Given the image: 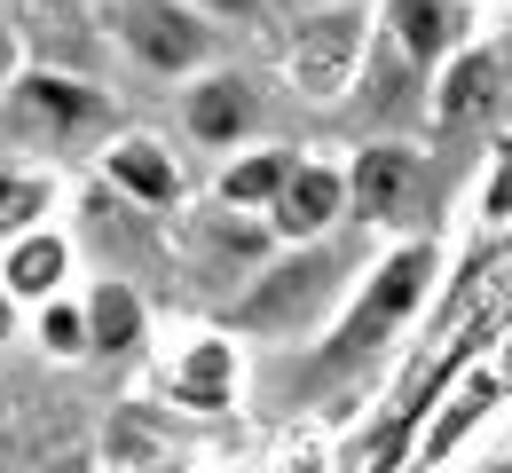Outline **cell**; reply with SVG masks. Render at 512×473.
<instances>
[{
  "label": "cell",
  "instance_id": "1",
  "mask_svg": "<svg viewBox=\"0 0 512 473\" xmlns=\"http://www.w3.org/2000/svg\"><path fill=\"white\" fill-rule=\"evenodd\" d=\"M363 261H371V253H363ZM363 261L347 253V237H331V245H276V253L229 292V308H221L213 324L237 339L245 355H253V347H316V339L331 332V316H339V300H347V284H355Z\"/></svg>",
  "mask_w": 512,
  "mask_h": 473
},
{
  "label": "cell",
  "instance_id": "2",
  "mask_svg": "<svg viewBox=\"0 0 512 473\" xmlns=\"http://www.w3.org/2000/svg\"><path fill=\"white\" fill-rule=\"evenodd\" d=\"M127 111L111 95L103 71H64V64H16L0 87V158L16 166H48L71 174L95 158V142L111 135Z\"/></svg>",
  "mask_w": 512,
  "mask_h": 473
},
{
  "label": "cell",
  "instance_id": "3",
  "mask_svg": "<svg viewBox=\"0 0 512 473\" xmlns=\"http://www.w3.org/2000/svg\"><path fill=\"white\" fill-rule=\"evenodd\" d=\"M434 276H442V245H434V237H386V245H371V261L355 269L339 316H331V332L316 339V363L323 371L379 363L386 347L426 316Z\"/></svg>",
  "mask_w": 512,
  "mask_h": 473
},
{
  "label": "cell",
  "instance_id": "4",
  "mask_svg": "<svg viewBox=\"0 0 512 473\" xmlns=\"http://www.w3.org/2000/svg\"><path fill=\"white\" fill-rule=\"evenodd\" d=\"M150 403H166L190 426H229L245 410V387H253V355L221 324H190L174 339H150Z\"/></svg>",
  "mask_w": 512,
  "mask_h": 473
},
{
  "label": "cell",
  "instance_id": "5",
  "mask_svg": "<svg viewBox=\"0 0 512 473\" xmlns=\"http://www.w3.org/2000/svg\"><path fill=\"white\" fill-rule=\"evenodd\" d=\"M79 182H95L111 205H127V213L158 221V229L197 198V174H190V158H182V142L166 135V127H134V119H119L111 135L95 142V158L79 166Z\"/></svg>",
  "mask_w": 512,
  "mask_h": 473
},
{
  "label": "cell",
  "instance_id": "6",
  "mask_svg": "<svg viewBox=\"0 0 512 473\" xmlns=\"http://www.w3.org/2000/svg\"><path fill=\"white\" fill-rule=\"evenodd\" d=\"M371 56V8H323V16H284L276 32V79L308 111H347L355 79Z\"/></svg>",
  "mask_w": 512,
  "mask_h": 473
},
{
  "label": "cell",
  "instance_id": "7",
  "mask_svg": "<svg viewBox=\"0 0 512 473\" xmlns=\"http://www.w3.org/2000/svg\"><path fill=\"white\" fill-rule=\"evenodd\" d=\"M95 32L127 71L182 87L205 64H221V32H205L182 0H95Z\"/></svg>",
  "mask_w": 512,
  "mask_h": 473
},
{
  "label": "cell",
  "instance_id": "8",
  "mask_svg": "<svg viewBox=\"0 0 512 473\" xmlns=\"http://www.w3.org/2000/svg\"><path fill=\"white\" fill-rule=\"evenodd\" d=\"M505 24H489L473 48H457L426 95H418V135H442V142H497L505 127Z\"/></svg>",
  "mask_w": 512,
  "mask_h": 473
},
{
  "label": "cell",
  "instance_id": "9",
  "mask_svg": "<svg viewBox=\"0 0 512 473\" xmlns=\"http://www.w3.org/2000/svg\"><path fill=\"white\" fill-rule=\"evenodd\" d=\"M166 135L182 142V158H229V150H245V142L268 135V79H253L245 64H205L197 79L174 87V127Z\"/></svg>",
  "mask_w": 512,
  "mask_h": 473
},
{
  "label": "cell",
  "instance_id": "10",
  "mask_svg": "<svg viewBox=\"0 0 512 473\" xmlns=\"http://www.w3.org/2000/svg\"><path fill=\"white\" fill-rule=\"evenodd\" d=\"M339 174H347V237L386 245L426 190V142H347Z\"/></svg>",
  "mask_w": 512,
  "mask_h": 473
},
{
  "label": "cell",
  "instance_id": "11",
  "mask_svg": "<svg viewBox=\"0 0 512 473\" xmlns=\"http://www.w3.org/2000/svg\"><path fill=\"white\" fill-rule=\"evenodd\" d=\"M205 442L213 426H190L166 403L134 395V403H111L103 426H95V466L103 473H205Z\"/></svg>",
  "mask_w": 512,
  "mask_h": 473
},
{
  "label": "cell",
  "instance_id": "12",
  "mask_svg": "<svg viewBox=\"0 0 512 473\" xmlns=\"http://www.w3.org/2000/svg\"><path fill=\"white\" fill-rule=\"evenodd\" d=\"M497 426H505V371H497V355H473L465 371H449L434 418L418 426L410 473H449L473 442H497Z\"/></svg>",
  "mask_w": 512,
  "mask_h": 473
},
{
  "label": "cell",
  "instance_id": "13",
  "mask_svg": "<svg viewBox=\"0 0 512 473\" xmlns=\"http://www.w3.org/2000/svg\"><path fill=\"white\" fill-rule=\"evenodd\" d=\"M489 24H497V16H481V8H465V0H371V40H379L410 79H434V71H442L457 48H473Z\"/></svg>",
  "mask_w": 512,
  "mask_h": 473
},
{
  "label": "cell",
  "instance_id": "14",
  "mask_svg": "<svg viewBox=\"0 0 512 473\" xmlns=\"http://www.w3.org/2000/svg\"><path fill=\"white\" fill-rule=\"evenodd\" d=\"M260 229H268V245H331V237H347V174H339L331 142L300 150V166L284 174V190L260 213Z\"/></svg>",
  "mask_w": 512,
  "mask_h": 473
},
{
  "label": "cell",
  "instance_id": "15",
  "mask_svg": "<svg viewBox=\"0 0 512 473\" xmlns=\"http://www.w3.org/2000/svg\"><path fill=\"white\" fill-rule=\"evenodd\" d=\"M79 324H87V371H127L158 339V300L134 276H79Z\"/></svg>",
  "mask_w": 512,
  "mask_h": 473
},
{
  "label": "cell",
  "instance_id": "16",
  "mask_svg": "<svg viewBox=\"0 0 512 473\" xmlns=\"http://www.w3.org/2000/svg\"><path fill=\"white\" fill-rule=\"evenodd\" d=\"M79 276H87V269H79V245H71L64 213L0 245V292H8L24 316L48 308V300H64V292H79Z\"/></svg>",
  "mask_w": 512,
  "mask_h": 473
},
{
  "label": "cell",
  "instance_id": "17",
  "mask_svg": "<svg viewBox=\"0 0 512 473\" xmlns=\"http://www.w3.org/2000/svg\"><path fill=\"white\" fill-rule=\"evenodd\" d=\"M300 150H308L300 135H276V127H268L260 142L229 150V158L205 174V190H197V198L221 205V213H245V221H260V213L276 205V190H284V174L300 166Z\"/></svg>",
  "mask_w": 512,
  "mask_h": 473
},
{
  "label": "cell",
  "instance_id": "18",
  "mask_svg": "<svg viewBox=\"0 0 512 473\" xmlns=\"http://www.w3.org/2000/svg\"><path fill=\"white\" fill-rule=\"evenodd\" d=\"M71 198V174H48V166H16V158H0V245L8 237H24V229H40V221H56Z\"/></svg>",
  "mask_w": 512,
  "mask_h": 473
},
{
  "label": "cell",
  "instance_id": "19",
  "mask_svg": "<svg viewBox=\"0 0 512 473\" xmlns=\"http://www.w3.org/2000/svg\"><path fill=\"white\" fill-rule=\"evenodd\" d=\"M24 347L48 363V371H87V324H79V292L48 300L24 316Z\"/></svg>",
  "mask_w": 512,
  "mask_h": 473
},
{
  "label": "cell",
  "instance_id": "20",
  "mask_svg": "<svg viewBox=\"0 0 512 473\" xmlns=\"http://www.w3.org/2000/svg\"><path fill=\"white\" fill-rule=\"evenodd\" d=\"M205 32H260V24H276V0H182Z\"/></svg>",
  "mask_w": 512,
  "mask_h": 473
},
{
  "label": "cell",
  "instance_id": "21",
  "mask_svg": "<svg viewBox=\"0 0 512 473\" xmlns=\"http://www.w3.org/2000/svg\"><path fill=\"white\" fill-rule=\"evenodd\" d=\"M8 347H24V308L0 292V355H8Z\"/></svg>",
  "mask_w": 512,
  "mask_h": 473
},
{
  "label": "cell",
  "instance_id": "22",
  "mask_svg": "<svg viewBox=\"0 0 512 473\" xmlns=\"http://www.w3.org/2000/svg\"><path fill=\"white\" fill-rule=\"evenodd\" d=\"M323 8H371V0H276V16H323Z\"/></svg>",
  "mask_w": 512,
  "mask_h": 473
},
{
  "label": "cell",
  "instance_id": "23",
  "mask_svg": "<svg viewBox=\"0 0 512 473\" xmlns=\"http://www.w3.org/2000/svg\"><path fill=\"white\" fill-rule=\"evenodd\" d=\"M24 64V56H16V40H8V24H0V87H8V71Z\"/></svg>",
  "mask_w": 512,
  "mask_h": 473
},
{
  "label": "cell",
  "instance_id": "24",
  "mask_svg": "<svg viewBox=\"0 0 512 473\" xmlns=\"http://www.w3.org/2000/svg\"><path fill=\"white\" fill-rule=\"evenodd\" d=\"M465 8H481V16H497V8H505V0H465Z\"/></svg>",
  "mask_w": 512,
  "mask_h": 473
}]
</instances>
